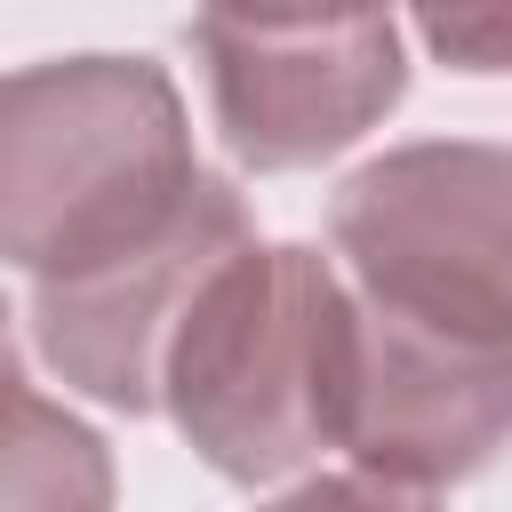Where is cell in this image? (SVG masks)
<instances>
[{
  "label": "cell",
  "mask_w": 512,
  "mask_h": 512,
  "mask_svg": "<svg viewBox=\"0 0 512 512\" xmlns=\"http://www.w3.org/2000/svg\"><path fill=\"white\" fill-rule=\"evenodd\" d=\"M224 176L192 160L184 104L144 56H72L8 80L0 232L24 288H64L168 248Z\"/></svg>",
  "instance_id": "6da1fadb"
},
{
  "label": "cell",
  "mask_w": 512,
  "mask_h": 512,
  "mask_svg": "<svg viewBox=\"0 0 512 512\" xmlns=\"http://www.w3.org/2000/svg\"><path fill=\"white\" fill-rule=\"evenodd\" d=\"M160 400L224 480H280L352 432V280L320 248H240L176 320Z\"/></svg>",
  "instance_id": "7a4b0ae2"
},
{
  "label": "cell",
  "mask_w": 512,
  "mask_h": 512,
  "mask_svg": "<svg viewBox=\"0 0 512 512\" xmlns=\"http://www.w3.org/2000/svg\"><path fill=\"white\" fill-rule=\"evenodd\" d=\"M336 272L360 304L440 336L512 344V152L400 144L328 200Z\"/></svg>",
  "instance_id": "3957f363"
},
{
  "label": "cell",
  "mask_w": 512,
  "mask_h": 512,
  "mask_svg": "<svg viewBox=\"0 0 512 512\" xmlns=\"http://www.w3.org/2000/svg\"><path fill=\"white\" fill-rule=\"evenodd\" d=\"M192 48L208 72V112L224 128V144L280 176V168H312L328 152H344L352 136H368L400 88V24L392 16H192Z\"/></svg>",
  "instance_id": "277c9868"
},
{
  "label": "cell",
  "mask_w": 512,
  "mask_h": 512,
  "mask_svg": "<svg viewBox=\"0 0 512 512\" xmlns=\"http://www.w3.org/2000/svg\"><path fill=\"white\" fill-rule=\"evenodd\" d=\"M512 440V344L440 336L352 296V432L344 448L408 488L480 472Z\"/></svg>",
  "instance_id": "5b68a950"
},
{
  "label": "cell",
  "mask_w": 512,
  "mask_h": 512,
  "mask_svg": "<svg viewBox=\"0 0 512 512\" xmlns=\"http://www.w3.org/2000/svg\"><path fill=\"white\" fill-rule=\"evenodd\" d=\"M8 512H112L104 448L72 416H56L24 368L8 392Z\"/></svg>",
  "instance_id": "8992f818"
},
{
  "label": "cell",
  "mask_w": 512,
  "mask_h": 512,
  "mask_svg": "<svg viewBox=\"0 0 512 512\" xmlns=\"http://www.w3.org/2000/svg\"><path fill=\"white\" fill-rule=\"evenodd\" d=\"M256 512H440V504H432V488H408V480H384V472L352 464V472H312V480H296L288 496H272Z\"/></svg>",
  "instance_id": "52a82bcc"
},
{
  "label": "cell",
  "mask_w": 512,
  "mask_h": 512,
  "mask_svg": "<svg viewBox=\"0 0 512 512\" xmlns=\"http://www.w3.org/2000/svg\"><path fill=\"white\" fill-rule=\"evenodd\" d=\"M416 40L448 56L456 72H512V8H448L416 16Z\"/></svg>",
  "instance_id": "ba28073f"
}]
</instances>
